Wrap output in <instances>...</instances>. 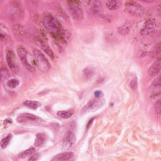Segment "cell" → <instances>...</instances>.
Wrapping results in <instances>:
<instances>
[{"label": "cell", "instance_id": "cell-5", "mask_svg": "<svg viewBox=\"0 0 161 161\" xmlns=\"http://www.w3.org/2000/svg\"><path fill=\"white\" fill-rule=\"evenodd\" d=\"M125 5L126 11L133 16H141L143 13L142 6L136 1H129Z\"/></svg>", "mask_w": 161, "mask_h": 161}, {"label": "cell", "instance_id": "cell-18", "mask_svg": "<svg viewBox=\"0 0 161 161\" xmlns=\"http://www.w3.org/2000/svg\"><path fill=\"white\" fill-rule=\"evenodd\" d=\"M121 4V2L119 1H108L106 3V6L109 9L114 10L119 8Z\"/></svg>", "mask_w": 161, "mask_h": 161}, {"label": "cell", "instance_id": "cell-25", "mask_svg": "<svg viewBox=\"0 0 161 161\" xmlns=\"http://www.w3.org/2000/svg\"><path fill=\"white\" fill-rule=\"evenodd\" d=\"M19 85V81L17 79H12L7 82V86L12 89L16 88Z\"/></svg>", "mask_w": 161, "mask_h": 161}, {"label": "cell", "instance_id": "cell-30", "mask_svg": "<svg viewBox=\"0 0 161 161\" xmlns=\"http://www.w3.org/2000/svg\"><path fill=\"white\" fill-rule=\"evenodd\" d=\"M39 154L38 153H35V154H33L32 155H31V157L29 158V160H37L39 158Z\"/></svg>", "mask_w": 161, "mask_h": 161}, {"label": "cell", "instance_id": "cell-20", "mask_svg": "<svg viewBox=\"0 0 161 161\" xmlns=\"http://www.w3.org/2000/svg\"><path fill=\"white\" fill-rule=\"evenodd\" d=\"M35 152V150L34 148H30L29 149H27V150L21 152L18 155V157L20 158H24L25 157H30V156L32 155L33 154H34Z\"/></svg>", "mask_w": 161, "mask_h": 161}, {"label": "cell", "instance_id": "cell-11", "mask_svg": "<svg viewBox=\"0 0 161 161\" xmlns=\"http://www.w3.org/2000/svg\"><path fill=\"white\" fill-rule=\"evenodd\" d=\"M155 25L156 24L153 20L152 19L147 20L143 26L140 30V33L142 35H148L152 33L155 28Z\"/></svg>", "mask_w": 161, "mask_h": 161}, {"label": "cell", "instance_id": "cell-14", "mask_svg": "<svg viewBox=\"0 0 161 161\" xmlns=\"http://www.w3.org/2000/svg\"><path fill=\"white\" fill-rule=\"evenodd\" d=\"M74 156V153L71 152H65L60 153L52 158V161H64V160H69Z\"/></svg>", "mask_w": 161, "mask_h": 161}, {"label": "cell", "instance_id": "cell-23", "mask_svg": "<svg viewBox=\"0 0 161 161\" xmlns=\"http://www.w3.org/2000/svg\"><path fill=\"white\" fill-rule=\"evenodd\" d=\"M130 28H131L130 24L126 23L124 24L123 26H121V27L119 28L118 31L120 34L125 35V34H127L129 32V31L130 30Z\"/></svg>", "mask_w": 161, "mask_h": 161}, {"label": "cell", "instance_id": "cell-1", "mask_svg": "<svg viewBox=\"0 0 161 161\" xmlns=\"http://www.w3.org/2000/svg\"><path fill=\"white\" fill-rule=\"evenodd\" d=\"M43 25L47 31L53 36H60L62 33L61 26L57 19L52 14H46L43 18Z\"/></svg>", "mask_w": 161, "mask_h": 161}, {"label": "cell", "instance_id": "cell-26", "mask_svg": "<svg viewBox=\"0 0 161 161\" xmlns=\"http://www.w3.org/2000/svg\"><path fill=\"white\" fill-rule=\"evenodd\" d=\"M9 77L8 71L6 68H1V79L2 80L6 79Z\"/></svg>", "mask_w": 161, "mask_h": 161}, {"label": "cell", "instance_id": "cell-24", "mask_svg": "<svg viewBox=\"0 0 161 161\" xmlns=\"http://www.w3.org/2000/svg\"><path fill=\"white\" fill-rule=\"evenodd\" d=\"M94 73V70L91 67H87L83 70V75L85 77L86 79L91 78Z\"/></svg>", "mask_w": 161, "mask_h": 161}, {"label": "cell", "instance_id": "cell-28", "mask_svg": "<svg viewBox=\"0 0 161 161\" xmlns=\"http://www.w3.org/2000/svg\"><path fill=\"white\" fill-rule=\"evenodd\" d=\"M154 108H155V113L157 114H160V113H161V102H160V100L158 99L155 104V106H154Z\"/></svg>", "mask_w": 161, "mask_h": 161}, {"label": "cell", "instance_id": "cell-7", "mask_svg": "<svg viewBox=\"0 0 161 161\" xmlns=\"http://www.w3.org/2000/svg\"><path fill=\"white\" fill-rule=\"evenodd\" d=\"M17 53L18 55L19 58L20 59L21 63L23 64V65L29 70L31 72L34 71L35 69L33 67V65L28 62V53L25 49V48L23 47H18L17 48Z\"/></svg>", "mask_w": 161, "mask_h": 161}, {"label": "cell", "instance_id": "cell-27", "mask_svg": "<svg viewBox=\"0 0 161 161\" xmlns=\"http://www.w3.org/2000/svg\"><path fill=\"white\" fill-rule=\"evenodd\" d=\"M130 86L131 89L134 91L136 89L137 86H138V82H137L136 77H134L133 79H132V80H131V82L130 83Z\"/></svg>", "mask_w": 161, "mask_h": 161}, {"label": "cell", "instance_id": "cell-16", "mask_svg": "<svg viewBox=\"0 0 161 161\" xmlns=\"http://www.w3.org/2000/svg\"><path fill=\"white\" fill-rule=\"evenodd\" d=\"M47 140V136L45 133H39L36 134L35 141V146L36 147H41L43 145Z\"/></svg>", "mask_w": 161, "mask_h": 161}, {"label": "cell", "instance_id": "cell-9", "mask_svg": "<svg viewBox=\"0 0 161 161\" xmlns=\"http://www.w3.org/2000/svg\"><path fill=\"white\" fill-rule=\"evenodd\" d=\"M17 121L18 123H36L42 121V119L38 116L34 115L30 113H22L20 114L18 118Z\"/></svg>", "mask_w": 161, "mask_h": 161}, {"label": "cell", "instance_id": "cell-3", "mask_svg": "<svg viewBox=\"0 0 161 161\" xmlns=\"http://www.w3.org/2000/svg\"><path fill=\"white\" fill-rule=\"evenodd\" d=\"M68 7L71 16L76 19L81 20L83 19V11L78 1H69L67 2Z\"/></svg>", "mask_w": 161, "mask_h": 161}, {"label": "cell", "instance_id": "cell-31", "mask_svg": "<svg viewBox=\"0 0 161 161\" xmlns=\"http://www.w3.org/2000/svg\"><path fill=\"white\" fill-rule=\"evenodd\" d=\"M101 91H96L95 92H94V95H95V97H99V96H100V94H101Z\"/></svg>", "mask_w": 161, "mask_h": 161}, {"label": "cell", "instance_id": "cell-8", "mask_svg": "<svg viewBox=\"0 0 161 161\" xmlns=\"http://www.w3.org/2000/svg\"><path fill=\"white\" fill-rule=\"evenodd\" d=\"M6 62L9 69L13 72H18L19 70L18 62L15 54L11 49H8L6 50Z\"/></svg>", "mask_w": 161, "mask_h": 161}, {"label": "cell", "instance_id": "cell-19", "mask_svg": "<svg viewBox=\"0 0 161 161\" xmlns=\"http://www.w3.org/2000/svg\"><path fill=\"white\" fill-rule=\"evenodd\" d=\"M23 104L31 109H36L40 106V103L39 102L36 101H31V100L25 101L23 103Z\"/></svg>", "mask_w": 161, "mask_h": 161}, {"label": "cell", "instance_id": "cell-17", "mask_svg": "<svg viewBox=\"0 0 161 161\" xmlns=\"http://www.w3.org/2000/svg\"><path fill=\"white\" fill-rule=\"evenodd\" d=\"M73 114L74 110L72 109L67 111H58L57 112V115L64 119H67L70 118L73 115Z\"/></svg>", "mask_w": 161, "mask_h": 161}, {"label": "cell", "instance_id": "cell-13", "mask_svg": "<svg viewBox=\"0 0 161 161\" xmlns=\"http://www.w3.org/2000/svg\"><path fill=\"white\" fill-rule=\"evenodd\" d=\"M160 71V58L155 61L148 69V74L151 76L157 75Z\"/></svg>", "mask_w": 161, "mask_h": 161}, {"label": "cell", "instance_id": "cell-6", "mask_svg": "<svg viewBox=\"0 0 161 161\" xmlns=\"http://www.w3.org/2000/svg\"><path fill=\"white\" fill-rule=\"evenodd\" d=\"M104 103V99L103 98H99V97H96L95 99H93L89 101L82 108L81 111V113H86L87 112L90 111H94L99 108H101Z\"/></svg>", "mask_w": 161, "mask_h": 161}, {"label": "cell", "instance_id": "cell-22", "mask_svg": "<svg viewBox=\"0 0 161 161\" xmlns=\"http://www.w3.org/2000/svg\"><path fill=\"white\" fill-rule=\"evenodd\" d=\"M12 138V135L9 134L6 137L3 138L1 141V147L2 148H5L7 147V146L9 145L11 140Z\"/></svg>", "mask_w": 161, "mask_h": 161}, {"label": "cell", "instance_id": "cell-12", "mask_svg": "<svg viewBox=\"0 0 161 161\" xmlns=\"http://www.w3.org/2000/svg\"><path fill=\"white\" fill-rule=\"evenodd\" d=\"M9 5V8L7 9L9 16L16 17L21 14V7L19 6V4L17 2H11Z\"/></svg>", "mask_w": 161, "mask_h": 161}, {"label": "cell", "instance_id": "cell-10", "mask_svg": "<svg viewBox=\"0 0 161 161\" xmlns=\"http://www.w3.org/2000/svg\"><path fill=\"white\" fill-rule=\"evenodd\" d=\"M88 9L94 15H98L102 11V4L100 1H91L88 2Z\"/></svg>", "mask_w": 161, "mask_h": 161}, {"label": "cell", "instance_id": "cell-15", "mask_svg": "<svg viewBox=\"0 0 161 161\" xmlns=\"http://www.w3.org/2000/svg\"><path fill=\"white\" fill-rule=\"evenodd\" d=\"M38 43L39 46L41 47V48L42 49V50H43L44 52H45V53L50 57L52 58H53L54 55H53V53L52 52V50L50 49V48L47 45V44L45 43V42H44L43 41H42V40L38 39Z\"/></svg>", "mask_w": 161, "mask_h": 161}, {"label": "cell", "instance_id": "cell-29", "mask_svg": "<svg viewBox=\"0 0 161 161\" xmlns=\"http://www.w3.org/2000/svg\"><path fill=\"white\" fill-rule=\"evenodd\" d=\"M152 86L153 87H160V75H158L157 77H156V79L153 80V82L152 83Z\"/></svg>", "mask_w": 161, "mask_h": 161}, {"label": "cell", "instance_id": "cell-21", "mask_svg": "<svg viewBox=\"0 0 161 161\" xmlns=\"http://www.w3.org/2000/svg\"><path fill=\"white\" fill-rule=\"evenodd\" d=\"M160 53V43L156 44L150 51V56L153 58L158 56Z\"/></svg>", "mask_w": 161, "mask_h": 161}, {"label": "cell", "instance_id": "cell-4", "mask_svg": "<svg viewBox=\"0 0 161 161\" xmlns=\"http://www.w3.org/2000/svg\"><path fill=\"white\" fill-rule=\"evenodd\" d=\"M75 142V129L74 128H70V129L65 133L62 139V147L64 149H69L71 148Z\"/></svg>", "mask_w": 161, "mask_h": 161}, {"label": "cell", "instance_id": "cell-2", "mask_svg": "<svg viewBox=\"0 0 161 161\" xmlns=\"http://www.w3.org/2000/svg\"><path fill=\"white\" fill-rule=\"evenodd\" d=\"M33 55L35 58V62L38 69L43 71H47L50 67V65L41 51L36 48L33 49Z\"/></svg>", "mask_w": 161, "mask_h": 161}]
</instances>
